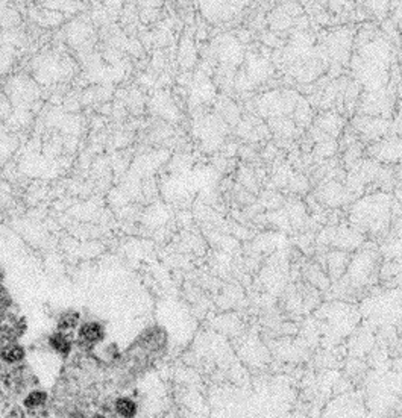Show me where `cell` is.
<instances>
[{
	"label": "cell",
	"instance_id": "5b68a950",
	"mask_svg": "<svg viewBox=\"0 0 402 418\" xmlns=\"http://www.w3.org/2000/svg\"><path fill=\"white\" fill-rule=\"evenodd\" d=\"M79 323V314L76 312H66L61 315L59 321H58V329L59 332H67L72 330L78 326Z\"/></svg>",
	"mask_w": 402,
	"mask_h": 418
},
{
	"label": "cell",
	"instance_id": "8992f818",
	"mask_svg": "<svg viewBox=\"0 0 402 418\" xmlns=\"http://www.w3.org/2000/svg\"><path fill=\"white\" fill-rule=\"evenodd\" d=\"M44 400H46V394H43V393H32L27 397L26 405L29 408H37V406H41L44 403Z\"/></svg>",
	"mask_w": 402,
	"mask_h": 418
},
{
	"label": "cell",
	"instance_id": "277c9868",
	"mask_svg": "<svg viewBox=\"0 0 402 418\" xmlns=\"http://www.w3.org/2000/svg\"><path fill=\"white\" fill-rule=\"evenodd\" d=\"M50 345L59 353H67L72 347V342H70V338L64 332H58L50 338Z\"/></svg>",
	"mask_w": 402,
	"mask_h": 418
},
{
	"label": "cell",
	"instance_id": "7a4b0ae2",
	"mask_svg": "<svg viewBox=\"0 0 402 418\" xmlns=\"http://www.w3.org/2000/svg\"><path fill=\"white\" fill-rule=\"evenodd\" d=\"M0 356H2L3 361H6L9 364H15V362H20L24 358V349L17 342H9L2 349Z\"/></svg>",
	"mask_w": 402,
	"mask_h": 418
},
{
	"label": "cell",
	"instance_id": "52a82bcc",
	"mask_svg": "<svg viewBox=\"0 0 402 418\" xmlns=\"http://www.w3.org/2000/svg\"><path fill=\"white\" fill-rule=\"evenodd\" d=\"M93 418H106V417H103V415H95Z\"/></svg>",
	"mask_w": 402,
	"mask_h": 418
},
{
	"label": "cell",
	"instance_id": "3957f363",
	"mask_svg": "<svg viewBox=\"0 0 402 418\" xmlns=\"http://www.w3.org/2000/svg\"><path fill=\"white\" fill-rule=\"evenodd\" d=\"M115 411L120 417L123 418H132L137 412V405L134 400L128 399V397H121L115 402Z\"/></svg>",
	"mask_w": 402,
	"mask_h": 418
},
{
	"label": "cell",
	"instance_id": "6da1fadb",
	"mask_svg": "<svg viewBox=\"0 0 402 418\" xmlns=\"http://www.w3.org/2000/svg\"><path fill=\"white\" fill-rule=\"evenodd\" d=\"M103 336H105V327L102 326L101 323H96V321L84 323L79 327V332H78L79 341L82 344H87V345H95V344L101 342Z\"/></svg>",
	"mask_w": 402,
	"mask_h": 418
}]
</instances>
